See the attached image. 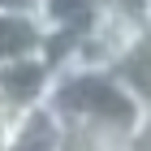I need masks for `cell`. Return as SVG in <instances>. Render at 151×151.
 <instances>
[{"mask_svg": "<svg viewBox=\"0 0 151 151\" xmlns=\"http://www.w3.org/2000/svg\"><path fill=\"white\" fill-rule=\"evenodd\" d=\"M43 104L60 121H86L112 134H129L134 125L151 121V104L134 99L104 65H82V60H56Z\"/></svg>", "mask_w": 151, "mask_h": 151, "instance_id": "cell-1", "label": "cell"}, {"mask_svg": "<svg viewBox=\"0 0 151 151\" xmlns=\"http://www.w3.org/2000/svg\"><path fill=\"white\" fill-rule=\"evenodd\" d=\"M104 9V0H39L35 4V17L39 26L47 30V56L56 65L65 56V47L95 22V13Z\"/></svg>", "mask_w": 151, "mask_h": 151, "instance_id": "cell-2", "label": "cell"}, {"mask_svg": "<svg viewBox=\"0 0 151 151\" xmlns=\"http://www.w3.org/2000/svg\"><path fill=\"white\" fill-rule=\"evenodd\" d=\"M56 147H60V116L47 104L17 108L0 134V151H56Z\"/></svg>", "mask_w": 151, "mask_h": 151, "instance_id": "cell-3", "label": "cell"}, {"mask_svg": "<svg viewBox=\"0 0 151 151\" xmlns=\"http://www.w3.org/2000/svg\"><path fill=\"white\" fill-rule=\"evenodd\" d=\"M52 56L39 52V56H26V60H13L0 69V99L17 112L26 104H43L47 95V82H52Z\"/></svg>", "mask_w": 151, "mask_h": 151, "instance_id": "cell-4", "label": "cell"}, {"mask_svg": "<svg viewBox=\"0 0 151 151\" xmlns=\"http://www.w3.org/2000/svg\"><path fill=\"white\" fill-rule=\"evenodd\" d=\"M39 52H47V30L39 26V17L0 9V69L13 65V60L39 56Z\"/></svg>", "mask_w": 151, "mask_h": 151, "instance_id": "cell-5", "label": "cell"}, {"mask_svg": "<svg viewBox=\"0 0 151 151\" xmlns=\"http://www.w3.org/2000/svg\"><path fill=\"white\" fill-rule=\"evenodd\" d=\"M108 73H112L134 99L151 104V35H138L134 43H125V47L112 56Z\"/></svg>", "mask_w": 151, "mask_h": 151, "instance_id": "cell-6", "label": "cell"}, {"mask_svg": "<svg viewBox=\"0 0 151 151\" xmlns=\"http://www.w3.org/2000/svg\"><path fill=\"white\" fill-rule=\"evenodd\" d=\"M39 0H0V9H13V13H35Z\"/></svg>", "mask_w": 151, "mask_h": 151, "instance_id": "cell-7", "label": "cell"}, {"mask_svg": "<svg viewBox=\"0 0 151 151\" xmlns=\"http://www.w3.org/2000/svg\"><path fill=\"white\" fill-rule=\"evenodd\" d=\"M9 116H13V108L4 104V99H0V134H4V125H9Z\"/></svg>", "mask_w": 151, "mask_h": 151, "instance_id": "cell-8", "label": "cell"}]
</instances>
